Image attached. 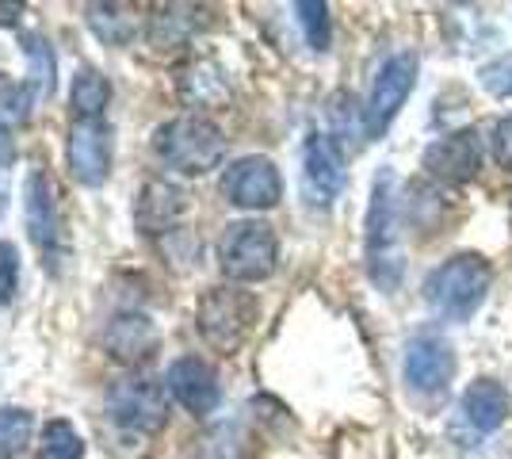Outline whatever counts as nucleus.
<instances>
[{"label": "nucleus", "instance_id": "nucleus-1", "mask_svg": "<svg viewBox=\"0 0 512 459\" xmlns=\"http://www.w3.org/2000/svg\"><path fill=\"white\" fill-rule=\"evenodd\" d=\"M402 215H398V180L390 169L375 176V188H371V207H367V272L375 287L394 291L402 284Z\"/></svg>", "mask_w": 512, "mask_h": 459}, {"label": "nucleus", "instance_id": "nucleus-2", "mask_svg": "<svg viewBox=\"0 0 512 459\" xmlns=\"http://www.w3.org/2000/svg\"><path fill=\"white\" fill-rule=\"evenodd\" d=\"M490 284L493 268L482 253H455L425 276V303L448 322H467L486 303Z\"/></svg>", "mask_w": 512, "mask_h": 459}, {"label": "nucleus", "instance_id": "nucleus-3", "mask_svg": "<svg viewBox=\"0 0 512 459\" xmlns=\"http://www.w3.org/2000/svg\"><path fill=\"white\" fill-rule=\"evenodd\" d=\"M153 153L184 176H207L226 157V134L207 115H180L153 131Z\"/></svg>", "mask_w": 512, "mask_h": 459}, {"label": "nucleus", "instance_id": "nucleus-4", "mask_svg": "<svg viewBox=\"0 0 512 459\" xmlns=\"http://www.w3.org/2000/svg\"><path fill=\"white\" fill-rule=\"evenodd\" d=\"M256 318H260V303H256L253 291L237 284H222L211 287L203 299H199V310H195V326L203 333V341L211 349L234 356L256 329Z\"/></svg>", "mask_w": 512, "mask_h": 459}, {"label": "nucleus", "instance_id": "nucleus-5", "mask_svg": "<svg viewBox=\"0 0 512 459\" xmlns=\"http://www.w3.org/2000/svg\"><path fill=\"white\" fill-rule=\"evenodd\" d=\"M23 215H27V234L35 241L39 257L46 261L50 276L62 272V261L69 257V234L62 219V199L46 173V165H35L23 184Z\"/></svg>", "mask_w": 512, "mask_h": 459}, {"label": "nucleus", "instance_id": "nucleus-6", "mask_svg": "<svg viewBox=\"0 0 512 459\" xmlns=\"http://www.w3.org/2000/svg\"><path fill=\"white\" fill-rule=\"evenodd\" d=\"M218 264H222L226 280H234V284H260V280H268L279 264L276 230L260 219L230 222L222 241H218Z\"/></svg>", "mask_w": 512, "mask_h": 459}, {"label": "nucleus", "instance_id": "nucleus-7", "mask_svg": "<svg viewBox=\"0 0 512 459\" xmlns=\"http://www.w3.org/2000/svg\"><path fill=\"white\" fill-rule=\"evenodd\" d=\"M417 73H421V62L413 50H398L379 66L371 92H367V104H363V134L367 138H383L390 131V123L406 108L409 92L417 88Z\"/></svg>", "mask_w": 512, "mask_h": 459}, {"label": "nucleus", "instance_id": "nucleus-8", "mask_svg": "<svg viewBox=\"0 0 512 459\" xmlns=\"http://www.w3.org/2000/svg\"><path fill=\"white\" fill-rule=\"evenodd\" d=\"M107 414L130 437H153L169 421V398L157 379L130 375L107 391Z\"/></svg>", "mask_w": 512, "mask_h": 459}, {"label": "nucleus", "instance_id": "nucleus-9", "mask_svg": "<svg viewBox=\"0 0 512 459\" xmlns=\"http://www.w3.org/2000/svg\"><path fill=\"white\" fill-rule=\"evenodd\" d=\"M65 161L77 184L85 188H100L111 176V161H115V131L107 119H88V123H73L69 127V142H65Z\"/></svg>", "mask_w": 512, "mask_h": 459}, {"label": "nucleus", "instance_id": "nucleus-10", "mask_svg": "<svg viewBox=\"0 0 512 459\" xmlns=\"http://www.w3.org/2000/svg\"><path fill=\"white\" fill-rule=\"evenodd\" d=\"M222 196L241 211H272L283 199V176H279L276 161H268L260 153L237 157L222 176Z\"/></svg>", "mask_w": 512, "mask_h": 459}, {"label": "nucleus", "instance_id": "nucleus-11", "mask_svg": "<svg viewBox=\"0 0 512 459\" xmlns=\"http://www.w3.org/2000/svg\"><path fill=\"white\" fill-rule=\"evenodd\" d=\"M348 184L341 146L329 134H310L302 146V192L310 207H333Z\"/></svg>", "mask_w": 512, "mask_h": 459}, {"label": "nucleus", "instance_id": "nucleus-12", "mask_svg": "<svg viewBox=\"0 0 512 459\" xmlns=\"http://www.w3.org/2000/svg\"><path fill=\"white\" fill-rule=\"evenodd\" d=\"M482 157H486L482 153V134L467 127V131H451L444 138H436L421 157V165L432 180L459 188V184H470L478 176Z\"/></svg>", "mask_w": 512, "mask_h": 459}, {"label": "nucleus", "instance_id": "nucleus-13", "mask_svg": "<svg viewBox=\"0 0 512 459\" xmlns=\"http://www.w3.org/2000/svg\"><path fill=\"white\" fill-rule=\"evenodd\" d=\"M165 387L169 394L195 417H207L218 410L222 402V387H218V372H214L207 360L199 356H180L169 364V375H165Z\"/></svg>", "mask_w": 512, "mask_h": 459}, {"label": "nucleus", "instance_id": "nucleus-14", "mask_svg": "<svg viewBox=\"0 0 512 459\" xmlns=\"http://www.w3.org/2000/svg\"><path fill=\"white\" fill-rule=\"evenodd\" d=\"M455 375V349L440 333H421L406 349V383L421 394L444 391Z\"/></svg>", "mask_w": 512, "mask_h": 459}, {"label": "nucleus", "instance_id": "nucleus-15", "mask_svg": "<svg viewBox=\"0 0 512 459\" xmlns=\"http://www.w3.org/2000/svg\"><path fill=\"white\" fill-rule=\"evenodd\" d=\"M184 215H188V192L172 180H146L134 196V226L146 238L169 234Z\"/></svg>", "mask_w": 512, "mask_h": 459}, {"label": "nucleus", "instance_id": "nucleus-16", "mask_svg": "<svg viewBox=\"0 0 512 459\" xmlns=\"http://www.w3.org/2000/svg\"><path fill=\"white\" fill-rule=\"evenodd\" d=\"M157 345H161V337L146 314H115L111 326L104 329V349L119 364H142L157 352Z\"/></svg>", "mask_w": 512, "mask_h": 459}, {"label": "nucleus", "instance_id": "nucleus-17", "mask_svg": "<svg viewBox=\"0 0 512 459\" xmlns=\"http://www.w3.org/2000/svg\"><path fill=\"white\" fill-rule=\"evenodd\" d=\"M512 398L497 379H474L463 394V414H467L470 429L478 433H497L509 421Z\"/></svg>", "mask_w": 512, "mask_h": 459}, {"label": "nucleus", "instance_id": "nucleus-18", "mask_svg": "<svg viewBox=\"0 0 512 459\" xmlns=\"http://www.w3.org/2000/svg\"><path fill=\"white\" fill-rule=\"evenodd\" d=\"M203 8H192V4H169V8H157L150 16V27H146V43L153 50H176L192 39L195 31H203L207 20Z\"/></svg>", "mask_w": 512, "mask_h": 459}, {"label": "nucleus", "instance_id": "nucleus-19", "mask_svg": "<svg viewBox=\"0 0 512 459\" xmlns=\"http://www.w3.org/2000/svg\"><path fill=\"white\" fill-rule=\"evenodd\" d=\"M176 92L188 108H222L230 100V85H226V73L214 66V62H195V66L180 69L176 77Z\"/></svg>", "mask_w": 512, "mask_h": 459}, {"label": "nucleus", "instance_id": "nucleus-20", "mask_svg": "<svg viewBox=\"0 0 512 459\" xmlns=\"http://www.w3.org/2000/svg\"><path fill=\"white\" fill-rule=\"evenodd\" d=\"M107 100H111V85H107L104 73H96V69L85 66L77 77H73L69 108H73V115H77L81 123H88V119H104Z\"/></svg>", "mask_w": 512, "mask_h": 459}, {"label": "nucleus", "instance_id": "nucleus-21", "mask_svg": "<svg viewBox=\"0 0 512 459\" xmlns=\"http://www.w3.org/2000/svg\"><path fill=\"white\" fill-rule=\"evenodd\" d=\"M88 27L96 31V39L107 46H127L138 31L134 8L127 4H88Z\"/></svg>", "mask_w": 512, "mask_h": 459}, {"label": "nucleus", "instance_id": "nucleus-22", "mask_svg": "<svg viewBox=\"0 0 512 459\" xmlns=\"http://www.w3.org/2000/svg\"><path fill=\"white\" fill-rule=\"evenodd\" d=\"M23 58H27V92L39 104L54 92V50L43 35H23Z\"/></svg>", "mask_w": 512, "mask_h": 459}, {"label": "nucleus", "instance_id": "nucleus-23", "mask_svg": "<svg viewBox=\"0 0 512 459\" xmlns=\"http://www.w3.org/2000/svg\"><path fill=\"white\" fill-rule=\"evenodd\" d=\"M35 437V417L23 406H4L0 410V459L20 456Z\"/></svg>", "mask_w": 512, "mask_h": 459}, {"label": "nucleus", "instance_id": "nucleus-24", "mask_svg": "<svg viewBox=\"0 0 512 459\" xmlns=\"http://www.w3.org/2000/svg\"><path fill=\"white\" fill-rule=\"evenodd\" d=\"M39 459H85V440H81V433L69 421L58 417V421H50L43 429Z\"/></svg>", "mask_w": 512, "mask_h": 459}, {"label": "nucleus", "instance_id": "nucleus-25", "mask_svg": "<svg viewBox=\"0 0 512 459\" xmlns=\"http://www.w3.org/2000/svg\"><path fill=\"white\" fill-rule=\"evenodd\" d=\"M295 16H299L302 31H306V43L314 46V50H329V8L318 4V0H302L295 4Z\"/></svg>", "mask_w": 512, "mask_h": 459}, {"label": "nucleus", "instance_id": "nucleus-26", "mask_svg": "<svg viewBox=\"0 0 512 459\" xmlns=\"http://www.w3.org/2000/svg\"><path fill=\"white\" fill-rule=\"evenodd\" d=\"M478 85L497 100H512V54H501L478 69Z\"/></svg>", "mask_w": 512, "mask_h": 459}, {"label": "nucleus", "instance_id": "nucleus-27", "mask_svg": "<svg viewBox=\"0 0 512 459\" xmlns=\"http://www.w3.org/2000/svg\"><path fill=\"white\" fill-rule=\"evenodd\" d=\"M20 287V253L12 241H0V303H12Z\"/></svg>", "mask_w": 512, "mask_h": 459}, {"label": "nucleus", "instance_id": "nucleus-28", "mask_svg": "<svg viewBox=\"0 0 512 459\" xmlns=\"http://www.w3.org/2000/svg\"><path fill=\"white\" fill-rule=\"evenodd\" d=\"M490 146H493V157H497V165H501L505 173H512V115L497 119Z\"/></svg>", "mask_w": 512, "mask_h": 459}, {"label": "nucleus", "instance_id": "nucleus-29", "mask_svg": "<svg viewBox=\"0 0 512 459\" xmlns=\"http://www.w3.org/2000/svg\"><path fill=\"white\" fill-rule=\"evenodd\" d=\"M23 16V4H0V27H12Z\"/></svg>", "mask_w": 512, "mask_h": 459}, {"label": "nucleus", "instance_id": "nucleus-30", "mask_svg": "<svg viewBox=\"0 0 512 459\" xmlns=\"http://www.w3.org/2000/svg\"><path fill=\"white\" fill-rule=\"evenodd\" d=\"M12 157H16V150H12L8 134H4V127H0V161H12Z\"/></svg>", "mask_w": 512, "mask_h": 459}]
</instances>
